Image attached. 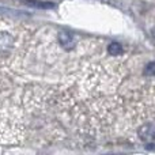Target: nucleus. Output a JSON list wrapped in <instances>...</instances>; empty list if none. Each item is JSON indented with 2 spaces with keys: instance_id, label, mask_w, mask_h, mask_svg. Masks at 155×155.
<instances>
[{
  "instance_id": "f257e3e1",
  "label": "nucleus",
  "mask_w": 155,
  "mask_h": 155,
  "mask_svg": "<svg viewBox=\"0 0 155 155\" xmlns=\"http://www.w3.org/2000/svg\"><path fill=\"white\" fill-rule=\"evenodd\" d=\"M140 139L144 142H154L155 140V124H144L137 131Z\"/></svg>"
},
{
  "instance_id": "f03ea898",
  "label": "nucleus",
  "mask_w": 155,
  "mask_h": 155,
  "mask_svg": "<svg viewBox=\"0 0 155 155\" xmlns=\"http://www.w3.org/2000/svg\"><path fill=\"white\" fill-rule=\"evenodd\" d=\"M59 38H60V42H61V45L64 46L65 49L72 48V45H74V38H72V35H71L70 33L61 31V33L59 34Z\"/></svg>"
},
{
  "instance_id": "7ed1b4c3",
  "label": "nucleus",
  "mask_w": 155,
  "mask_h": 155,
  "mask_svg": "<svg viewBox=\"0 0 155 155\" xmlns=\"http://www.w3.org/2000/svg\"><path fill=\"white\" fill-rule=\"evenodd\" d=\"M107 52H109V54H112V56H120V54L123 53V46H121L120 44L113 42L107 46Z\"/></svg>"
},
{
  "instance_id": "20e7f679",
  "label": "nucleus",
  "mask_w": 155,
  "mask_h": 155,
  "mask_svg": "<svg viewBox=\"0 0 155 155\" xmlns=\"http://www.w3.org/2000/svg\"><path fill=\"white\" fill-rule=\"evenodd\" d=\"M27 5H31V7H38V8H52L53 4L49 2H35V0H26Z\"/></svg>"
},
{
  "instance_id": "39448f33",
  "label": "nucleus",
  "mask_w": 155,
  "mask_h": 155,
  "mask_svg": "<svg viewBox=\"0 0 155 155\" xmlns=\"http://www.w3.org/2000/svg\"><path fill=\"white\" fill-rule=\"evenodd\" d=\"M147 74L148 75H155V63H150L147 65Z\"/></svg>"
}]
</instances>
